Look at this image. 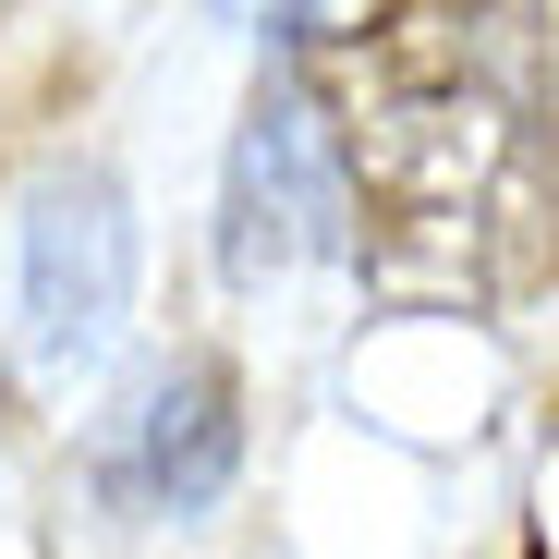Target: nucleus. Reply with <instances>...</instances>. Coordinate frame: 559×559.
<instances>
[{
  "label": "nucleus",
  "mask_w": 559,
  "mask_h": 559,
  "mask_svg": "<svg viewBox=\"0 0 559 559\" xmlns=\"http://www.w3.org/2000/svg\"><path fill=\"white\" fill-rule=\"evenodd\" d=\"M353 243V158H341V122L305 98L293 73L255 85V110L231 134V195H219V267L231 280H267L293 255H329Z\"/></svg>",
  "instance_id": "nucleus-1"
},
{
  "label": "nucleus",
  "mask_w": 559,
  "mask_h": 559,
  "mask_svg": "<svg viewBox=\"0 0 559 559\" xmlns=\"http://www.w3.org/2000/svg\"><path fill=\"white\" fill-rule=\"evenodd\" d=\"M134 305V207L110 170H37L25 195V353L37 378H73V365H98L110 329Z\"/></svg>",
  "instance_id": "nucleus-2"
},
{
  "label": "nucleus",
  "mask_w": 559,
  "mask_h": 559,
  "mask_svg": "<svg viewBox=\"0 0 559 559\" xmlns=\"http://www.w3.org/2000/svg\"><path fill=\"white\" fill-rule=\"evenodd\" d=\"M243 462V414H231V378L219 365H182L134 402V438L110 450V487L134 511H207Z\"/></svg>",
  "instance_id": "nucleus-3"
},
{
  "label": "nucleus",
  "mask_w": 559,
  "mask_h": 559,
  "mask_svg": "<svg viewBox=\"0 0 559 559\" xmlns=\"http://www.w3.org/2000/svg\"><path fill=\"white\" fill-rule=\"evenodd\" d=\"M231 13H243L255 37H353L378 0H231Z\"/></svg>",
  "instance_id": "nucleus-4"
}]
</instances>
